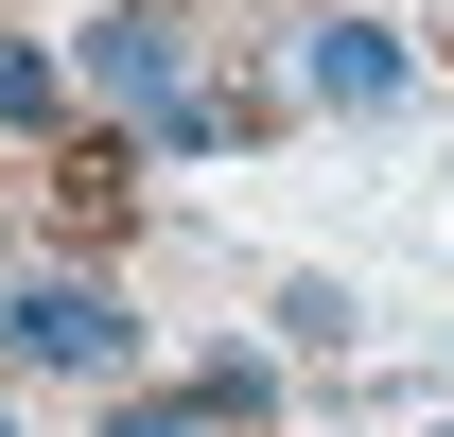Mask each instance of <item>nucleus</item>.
<instances>
[{
    "label": "nucleus",
    "mask_w": 454,
    "mask_h": 437,
    "mask_svg": "<svg viewBox=\"0 0 454 437\" xmlns=\"http://www.w3.org/2000/svg\"><path fill=\"white\" fill-rule=\"evenodd\" d=\"M53 53H70V88H88V106H106L122 140H140V158H158L175 123H192V106L227 88V70H210V18H175V0H88Z\"/></svg>",
    "instance_id": "obj_1"
},
{
    "label": "nucleus",
    "mask_w": 454,
    "mask_h": 437,
    "mask_svg": "<svg viewBox=\"0 0 454 437\" xmlns=\"http://www.w3.org/2000/svg\"><path fill=\"white\" fill-rule=\"evenodd\" d=\"M0 385H140V298H122V263L35 245V263L0 280Z\"/></svg>",
    "instance_id": "obj_2"
},
{
    "label": "nucleus",
    "mask_w": 454,
    "mask_h": 437,
    "mask_svg": "<svg viewBox=\"0 0 454 437\" xmlns=\"http://www.w3.org/2000/svg\"><path fill=\"white\" fill-rule=\"evenodd\" d=\"M297 106H419V36H402L385 0H333V18H297Z\"/></svg>",
    "instance_id": "obj_3"
},
{
    "label": "nucleus",
    "mask_w": 454,
    "mask_h": 437,
    "mask_svg": "<svg viewBox=\"0 0 454 437\" xmlns=\"http://www.w3.org/2000/svg\"><path fill=\"white\" fill-rule=\"evenodd\" d=\"M53 227H70V263H122V227H140V140L122 123L53 140Z\"/></svg>",
    "instance_id": "obj_4"
},
{
    "label": "nucleus",
    "mask_w": 454,
    "mask_h": 437,
    "mask_svg": "<svg viewBox=\"0 0 454 437\" xmlns=\"http://www.w3.org/2000/svg\"><path fill=\"white\" fill-rule=\"evenodd\" d=\"M70 106H88V88H70V53L35 36V18H0V140H35V158H53Z\"/></svg>",
    "instance_id": "obj_5"
},
{
    "label": "nucleus",
    "mask_w": 454,
    "mask_h": 437,
    "mask_svg": "<svg viewBox=\"0 0 454 437\" xmlns=\"http://www.w3.org/2000/svg\"><path fill=\"white\" fill-rule=\"evenodd\" d=\"M175 385H192V402H210L227 437H280V350H245V332H210V350H192Z\"/></svg>",
    "instance_id": "obj_6"
},
{
    "label": "nucleus",
    "mask_w": 454,
    "mask_h": 437,
    "mask_svg": "<svg viewBox=\"0 0 454 437\" xmlns=\"http://www.w3.org/2000/svg\"><path fill=\"white\" fill-rule=\"evenodd\" d=\"M349 332H367L349 280H280V350H349Z\"/></svg>",
    "instance_id": "obj_7"
},
{
    "label": "nucleus",
    "mask_w": 454,
    "mask_h": 437,
    "mask_svg": "<svg viewBox=\"0 0 454 437\" xmlns=\"http://www.w3.org/2000/svg\"><path fill=\"white\" fill-rule=\"evenodd\" d=\"M0 437H35V420H18V385H0Z\"/></svg>",
    "instance_id": "obj_8"
},
{
    "label": "nucleus",
    "mask_w": 454,
    "mask_h": 437,
    "mask_svg": "<svg viewBox=\"0 0 454 437\" xmlns=\"http://www.w3.org/2000/svg\"><path fill=\"white\" fill-rule=\"evenodd\" d=\"M437 437H454V420H437Z\"/></svg>",
    "instance_id": "obj_9"
}]
</instances>
